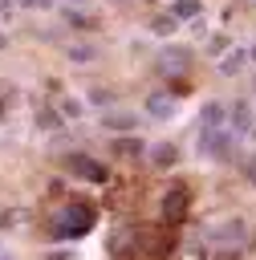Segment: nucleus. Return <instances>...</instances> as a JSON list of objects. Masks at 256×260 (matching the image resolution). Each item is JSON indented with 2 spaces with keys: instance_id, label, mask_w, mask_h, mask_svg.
Wrapping results in <instances>:
<instances>
[{
  "instance_id": "9b49d317",
  "label": "nucleus",
  "mask_w": 256,
  "mask_h": 260,
  "mask_svg": "<svg viewBox=\"0 0 256 260\" xmlns=\"http://www.w3.org/2000/svg\"><path fill=\"white\" fill-rule=\"evenodd\" d=\"M244 65H248V49H228L219 57V77H236L244 73Z\"/></svg>"
},
{
  "instance_id": "423d86ee",
  "label": "nucleus",
  "mask_w": 256,
  "mask_h": 260,
  "mask_svg": "<svg viewBox=\"0 0 256 260\" xmlns=\"http://www.w3.org/2000/svg\"><path fill=\"white\" fill-rule=\"evenodd\" d=\"M110 154L114 158H142L146 154V142H142V134H114L110 138Z\"/></svg>"
},
{
  "instance_id": "4be33fe9",
  "label": "nucleus",
  "mask_w": 256,
  "mask_h": 260,
  "mask_svg": "<svg viewBox=\"0 0 256 260\" xmlns=\"http://www.w3.org/2000/svg\"><path fill=\"white\" fill-rule=\"evenodd\" d=\"M244 175H248V179L256 183V158H248V162H244Z\"/></svg>"
},
{
  "instance_id": "bb28decb",
  "label": "nucleus",
  "mask_w": 256,
  "mask_h": 260,
  "mask_svg": "<svg viewBox=\"0 0 256 260\" xmlns=\"http://www.w3.org/2000/svg\"><path fill=\"white\" fill-rule=\"evenodd\" d=\"M0 49H8V37H4V32H0Z\"/></svg>"
},
{
  "instance_id": "6e6552de",
  "label": "nucleus",
  "mask_w": 256,
  "mask_h": 260,
  "mask_svg": "<svg viewBox=\"0 0 256 260\" xmlns=\"http://www.w3.org/2000/svg\"><path fill=\"white\" fill-rule=\"evenodd\" d=\"M102 130L106 134H130V130H138V114H130V110H106L102 114Z\"/></svg>"
},
{
  "instance_id": "20e7f679",
  "label": "nucleus",
  "mask_w": 256,
  "mask_h": 260,
  "mask_svg": "<svg viewBox=\"0 0 256 260\" xmlns=\"http://www.w3.org/2000/svg\"><path fill=\"white\" fill-rule=\"evenodd\" d=\"M191 61H195V53H191L187 45H167V49L158 53V65H163L167 73H187Z\"/></svg>"
},
{
  "instance_id": "f257e3e1",
  "label": "nucleus",
  "mask_w": 256,
  "mask_h": 260,
  "mask_svg": "<svg viewBox=\"0 0 256 260\" xmlns=\"http://www.w3.org/2000/svg\"><path fill=\"white\" fill-rule=\"evenodd\" d=\"M85 232H93V207L85 203H69L57 219H53V240H81Z\"/></svg>"
},
{
  "instance_id": "393cba45",
  "label": "nucleus",
  "mask_w": 256,
  "mask_h": 260,
  "mask_svg": "<svg viewBox=\"0 0 256 260\" xmlns=\"http://www.w3.org/2000/svg\"><path fill=\"white\" fill-rule=\"evenodd\" d=\"M12 12V0H0V16H8Z\"/></svg>"
},
{
  "instance_id": "412c9836",
  "label": "nucleus",
  "mask_w": 256,
  "mask_h": 260,
  "mask_svg": "<svg viewBox=\"0 0 256 260\" xmlns=\"http://www.w3.org/2000/svg\"><path fill=\"white\" fill-rule=\"evenodd\" d=\"M12 4H24V8H49L53 0H12Z\"/></svg>"
},
{
  "instance_id": "39448f33",
  "label": "nucleus",
  "mask_w": 256,
  "mask_h": 260,
  "mask_svg": "<svg viewBox=\"0 0 256 260\" xmlns=\"http://www.w3.org/2000/svg\"><path fill=\"white\" fill-rule=\"evenodd\" d=\"M256 126V114H252V102H244V98H236L232 106H228V130L232 134H248Z\"/></svg>"
},
{
  "instance_id": "c85d7f7f",
  "label": "nucleus",
  "mask_w": 256,
  "mask_h": 260,
  "mask_svg": "<svg viewBox=\"0 0 256 260\" xmlns=\"http://www.w3.org/2000/svg\"><path fill=\"white\" fill-rule=\"evenodd\" d=\"M114 4H126V0H114Z\"/></svg>"
},
{
  "instance_id": "4468645a",
  "label": "nucleus",
  "mask_w": 256,
  "mask_h": 260,
  "mask_svg": "<svg viewBox=\"0 0 256 260\" xmlns=\"http://www.w3.org/2000/svg\"><path fill=\"white\" fill-rule=\"evenodd\" d=\"M171 16L183 24V20H195V16H203V0H175L171 4Z\"/></svg>"
},
{
  "instance_id": "5701e85b",
  "label": "nucleus",
  "mask_w": 256,
  "mask_h": 260,
  "mask_svg": "<svg viewBox=\"0 0 256 260\" xmlns=\"http://www.w3.org/2000/svg\"><path fill=\"white\" fill-rule=\"evenodd\" d=\"M49 260H73V252H53Z\"/></svg>"
},
{
  "instance_id": "0eeeda50",
  "label": "nucleus",
  "mask_w": 256,
  "mask_h": 260,
  "mask_svg": "<svg viewBox=\"0 0 256 260\" xmlns=\"http://www.w3.org/2000/svg\"><path fill=\"white\" fill-rule=\"evenodd\" d=\"M187 207H191V195H187V187H171V191L163 195V219L179 223V219L187 215Z\"/></svg>"
},
{
  "instance_id": "9d476101",
  "label": "nucleus",
  "mask_w": 256,
  "mask_h": 260,
  "mask_svg": "<svg viewBox=\"0 0 256 260\" xmlns=\"http://www.w3.org/2000/svg\"><path fill=\"white\" fill-rule=\"evenodd\" d=\"M175 110H179L175 93H150V98H146V114H150V118H158V122L175 118Z\"/></svg>"
},
{
  "instance_id": "a878e982",
  "label": "nucleus",
  "mask_w": 256,
  "mask_h": 260,
  "mask_svg": "<svg viewBox=\"0 0 256 260\" xmlns=\"http://www.w3.org/2000/svg\"><path fill=\"white\" fill-rule=\"evenodd\" d=\"M248 61H256V45H252V49H248Z\"/></svg>"
},
{
  "instance_id": "f8f14e48",
  "label": "nucleus",
  "mask_w": 256,
  "mask_h": 260,
  "mask_svg": "<svg viewBox=\"0 0 256 260\" xmlns=\"http://www.w3.org/2000/svg\"><path fill=\"white\" fill-rule=\"evenodd\" d=\"M223 122H228V106H223V102H203L199 126H223Z\"/></svg>"
},
{
  "instance_id": "6ab92c4d",
  "label": "nucleus",
  "mask_w": 256,
  "mask_h": 260,
  "mask_svg": "<svg viewBox=\"0 0 256 260\" xmlns=\"http://www.w3.org/2000/svg\"><path fill=\"white\" fill-rule=\"evenodd\" d=\"M228 45H232V41H228V37H223V32H215V37H211V45H207V49H211V53H228Z\"/></svg>"
},
{
  "instance_id": "c756f323",
  "label": "nucleus",
  "mask_w": 256,
  "mask_h": 260,
  "mask_svg": "<svg viewBox=\"0 0 256 260\" xmlns=\"http://www.w3.org/2000/svg\"><path fill=\"white\" fill-rule=\"evenodd\" d=\"M252 85H256V81H252Z\"/></svg>"
},
{
  "instance_id": "cd10ccee",
  "label": "nucleus",
  "mask_w": 256,
  "mask_h": 260,
  "mask_svg": "<svg viewBox=\"0 0 256 260\" xmlns=\"http://www.w3.org/2000/svg\"><path fill=\"white\" fill-rule=\"evenodd\" d=\"M248 134H252V138H256V126H252V130H248Z\"/></svg>"
},
{
  "instance_id": "b1692460",
  "label": "nucleus",
  "mask_w": 256,
  "mask_h": 260,
  "mask_svg": "<svg viewBox=\"0 0 256 260\" xmlns=\"http://www.w3.org/2000/svg\"><path fill=\"white\" fill-rule=\"evenodd\" d=\"M0 260H12V248L8 244H0Z\"/></svg>"
},
{
  "instance_id": "f03ea898",
  "label": "nucleus",
  "mask_w": 256,
  "mask_h": 260,
  "mask_svg": "<svg viewBox=\"0 0 256 260\" xmlns=\"http://www.w3.org/2000/svg\"><path fill=\"white\" fill-rule=\"evenodd\" d=\"M232 142H236V134L228 130V126H199V154L203 158H232Z\"/></svg>"
},
{
  "instance_id": "2eb2a0df",
  "label": "nucleus",
  "mask_w": 256,
  "mask_h": 260,
  "mask_svg": "<svg viewBox=\"0 0 256 260\" xmlns=\"http://www.w3.org/2000/svg\"><path fill=\"white\" fill-rule=\"evenodd\" d=\"M150 32H154V37H175V32H179V20H175L171 12H163V16L150 20Z\"/></svg>"
},
{
  "instance_id": "f3484780",
  "label": "nucleus",
  "mask_w": 256,
  "mask_h": 260,
  "mask_svg": "<svg viewBox=\"0 0 256 260\" xmlns=\"http://www.w3.org/2000/svg\"><path fill=\"white\" fill-rule=\"evenodd\" d=\"M37 126H45V130H57V126H61V118H57L53 110H41V114H37Z\"/></svg>"
},
{
  "instance_id": "1a4fd4ad",
  "label": "nucleus",
  "mask_w": 256,
  "mask_h": 260,
  "mask_svg": "<svg viewBox=\"0 0 256 260\" xmlns=\"http://www.w3.org/2000/svg\"><path fill=\"white\" fill-rule=\"evenodd\" d=\"M146 158H150L154 171H171V167L179 162V146H175V142H154V146L146 150Z\"/></svg>"
},
{
  "instance_id": "a211bd4d",
  "label": "nucleus",
  "mask_w": 256,
  "mask_h": 260,
  "mask_svg": "<svg viewBox=\"0 0 256 260\" xmlns=\"http://www.w3.org/2000/svg\"><path fill=\"white\" fill-rule=\"evenodd\" d=\"M61 114H65V118H77V114H81V102H77V98H61Z\"/></svg>"
},
{
  "instance_id": "ddd939ff",
  "label": "nucleus",
  "mask_w": 256,
  "mask_h": 260,
  "mask_svg": "<svg viewBox=\"0 0 256 260\" xmlns=\"http://www.w3.org/2000/svg\"><path fill=\"white\" fill-rule=\"evenodd\" d=\"M211 240H215V244H240V240H244V223H240V219H228V223H219V228L211 232Z\"/></svg>"
},
{
  "instance_id": "7c9ffc66",
  "label": "nucleus",
  "mask_w": 256,
  "mask_h": 260,
  "mask_svg": "<svg viewBox=\"0 0 256 260\" xmlns=\"http://www.w3.org/2000/svg\"><path fill=\"white\" fill-rule=\"evenodd\" d=\"M0 110H4V106H0Z\"/></svg>"
},
{
  "instance_id": "7ed1b4c3",
  "label": "nucleus",
  "mask_w": 256,
  "mask_h": 260,
  "mask_svg": "<svg viewBox=\"0 0 256 260\" xmlns=\"http://www.w3.org/2000/svg\"><path fill=\"white\" fill-rule=\"evenodd\" d=\"M65 171L77 175V179H89V183H106V179H110V167H102V162L89 158V154H69V158H65Z\"/></svg>"
},
{
  "instance_id": "dca6fc26",
  "label": "nucleus",
  "mask_w": 256,
  "mask_h": 260,
  "mask_svg": "<svg viewBox=\"0 0 256 260\" xmlns=\"http://www.w3.org/2000/svg\"><path fill=\"white\" fill-rule=\"evenodd\" d=\"M93 57H98V49H93V45H69V61L85 65V61H93Z\"/></svg>"
},
{
  "instance_id": "aec40b11",
  "label": "nucleus",
  "mask_w": 256,
  "mask_h": 260,
  "mask_svg": "<svg viewBox=\"0 0 256 260\" xmlns=\"http://www.w3.org/2000/svg\"><path fill=\"white\" fill-rule=\"evenodd\" d=\"M89 98H93L98 106H110V102H114V93H110V89H89Z\"/></svg>"
}]
</instances>
